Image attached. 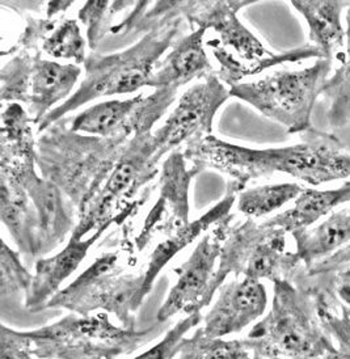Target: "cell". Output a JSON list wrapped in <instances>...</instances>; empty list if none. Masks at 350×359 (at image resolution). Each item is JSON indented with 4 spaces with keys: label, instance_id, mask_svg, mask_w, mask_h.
<instances>
[{
    "label": "cell",
    "instance_id": "1",
    "mask_svg": "<svg viewBox=\"0 0 350 359\" xmlns=\"http://www.w3.org/2000/svg\"><path fill=\"white\" fill-rule=\"evenodd\" d=\"M257 1H184L182 18L190 29L213 30L214 37L205 42L211 49L220 69L215 72L224 84L232 87L248 76L273 66L310 58L321 60V51L307 43L299 48L273 53L268 50L238 18V12Z\"/></svg>",
    "mask_w": 350,
    "mask_h": 359
},
{
    "label": "cell",
    "instance_id": "2",
    "mask_svg": "<svg viewBox=\"0 0 350 359\" xmlns=\"http://www.w3.org/2000/svg\"><path fill=\"white\" fill-rule=\"evenodd\" d=\"M67 123L69 120L58 121L41 133L37 168L66 194L78 215L100 190L130 140L86 135Z\"/></svg>",
    "mask_w": 350,
    "mask_h": 359
},
{
    "label": "cell",
    "instance_id": "3",
    "mask_svg": "<svg viewBox=\"0 0 350 359\" xmlns=\"http://www.w3.org/2000/svg\"><path fill=\"white\" fill-rule=\"evenodd\" d=\"M273 285L271 309L244 339L252 357L323 359L337 353L321 324L314 292L290 280H276Z\"/></svg>",
    "mask_w": 350,
    "mask_h": 359
},
{
    "label": "cell",
    "instance_id": "4",
    "mask_svg": "<svg viewBox=\"0 0 350 359\" xmlns=\"http://www.w3.org/2000/svg\"><path fill=\"white\" fill-rule=\"evenodd\" d=\"M181 19L146 33L126 50L101 55L90 53L84 62V78L69 100L63 101L37 125V134L65 118L81 105L100 97L129 95L149 87L151 76L166 51L176 42Z\"/></svg>",
    "mask_w": 350,
    "mask_h": 359
},
{
    "label": "cell",
    "instance_id": "5",
    "mask_svg": "<svg viewBox=\"0 0 350 359\" xmlns=\"http://www.w3.org/2000/svg\"><path fill=\"white\" fill-rule=\"evenodd\" d=\"M133 244L122 250L102 253L87 269L51 298L45 309H69L87 316L104 309L126 330H137V312L143 297L144 271H133Z\"/></svg>",
    "mask_w": 350,
    "mask_h": 359
},
{
    "label": "cell",
    "instance_id": "6",
    "mask_svg": "<svg viewBox=\"0 0 350 359\" xmlns=\"http://www.w3.org/2000/svg\"><path fill=\"white\" fill-rule=\"evenodd\" d=\"M300 142L288 147L234 151L231 165L244 182L285 173L311 187L350 177V152L335 134L311 128L300 134Z\"/></svg>",
    "mask_w": 350,
    "mask_h": 359
},
{
    "label": "cell",
    "instance_id": "7",
    "mask_svg": "<svg viewBox=\"0 0 350 359\" xmlns=\"http://www.w3.org/2000/svg\"><path fill=\"white\" fill-rule=\"evenodd\" d=\"M163 327L164 323H156L146 330H126L114 325L107 312L71 313L25 334L39 359H116L150 344Z\"/></svg>",
    "mask_w": 350,
    "mask_h": 359
},
{
    "label": "cell",
    "instance_id": "8",
    "mask_svg": "<svg viewBox=\"0 0 350 359\" xmlns=\"http://www.w3.org/2000/svg\"><path fill=\"white\" fill-rule=\"evenodd\" d=\"M286 232L271 227L265 220L247 219L231 224L220 252L218 268L208 292L210 304L214 295L231 274L255 280H291L303 266L295 252L288 250Z\"/></svg>",
    "mask_w": 350,
    "mask_h": 359
},
{
    "label": "cell",
    "instance_id": "9",
    "mask_svg": "<svg viewBox=\"0 0 350 359\" xmlns=\"http://www.w3.org/2000/svg\"><path fill=\"white\" fill-rule=\"evenodd\" d=\"M332 62L318 60L310 67L276 71L264 78L241 81L230 88L231 97L244 101L267 118L302 134L312 126V110L323 95Z\"/></svg>",
    "mask_w": 350,
    "mask_h": 359
},
{
    "label": "cell",
    "instance_id": "10",
    "mask_svg": "<svg viewBox=\"0 0 350 359\" xmlns=\"http://www.w3.org/2000/svg\"><path fill=\"white\" fill-rule=\"evenodd\" d=\"M152 133L131 138L100 190L78 212L72 239H86L96 231L107 232L112 224H123L138 210L134 198L158 175V167L152 164Z\"/></svg>",
    "mask_w": 350,
    "mask_h": 359
},
{
    "label": "cell",
    "instance_id": "11",
    "mask_svg": "<svg viewBox=\"0 0 350 359\" xmlns=\"http://www.w3.org/2000/svg\"><path fill=\"white\" fill-rule=\"evenodd\" d=\"M230 88L211 72L196 81L185 90L159 129L152 133L155 156L152 164L159 165L161 160L181 144L196 137L211 135L213 123L223 104L230 99Z\"/></svg>",
    "mask_w": 350,
    "mask_h": 359
},
{
    "label": "cell",
    "instance_id": "12",
    "mask_svg": "<svg viewBox=\"0 0 350 359\" xmlns=\"http://www.w3.org/2000/svg\"><path fill=\"white\" fill-rule=\"evenodd\" d=\"M179 90L158 88L149 95L108 100L92 105L71 120V129L100 138H134L152 133L155 123L170 109Z\"/></svg>",
    "mask_w": 350,
    "mask_h": 359
},
{
    "label": "cell",
    "instance_id": "13",
    "mask_svg": "<svg viewBox=\"0 0 350 359\" xmlns=\"http://www.w3.org/2000/svg\"><path fill=\"white\" fill-rule=\"evenodd\" d=\"M37 168V155L0 158V175L18 180L27 190L40 226L41 256L57 250L75 230V206Z\"/></svg>",
    "mask_w": 350,
    "mask_h": 359
},
{
    "label": "cell",
    "instance_id": "14",
    "mask_svg": "<svg viewBox=\"0 0 350 359\" xmlns=\"http://www.w3.org/2000/svg\"><path fill=\"white\" fill-rule=\"evenodd\" d=\"M232 219L234 215H229L217 223L202 236L189 259L173 270L177 280L158 311V323H167L179 313L191 315L201 312V309L209 306L208 292Z\"/></svg>",
    "mask_w": 350,
    "mask_h": 359
},
{
    "label": "cell",
    "instance_id": "15",
    "mask_svg": "<svg viewBox=\"0 0 350 359\" xmlns=\"http://www.w3.org/2000/svg\"><path fill=\"white\" fill-rule=\"evenodd\" d=\"M198 173L201 172L196 167H188V160L180 149L172 151L163 161L159 176V200L151 209L135 239V250H144L156 232H167L189 223L190 182Z\"/></svg>",
    "mask_w": 350,
    "mask_h": 359
},
{
    "label": "cell",
    "instance_id": "16",
    "mask_svg": "<svg viewBox=\"0 0 350 359\" xmlns=\"http://www.w3.org/2000/svg\"><path fill=\"white\" fill-rule=\"evenodd\" d=\"M268 306V294L261 280L234 277L218 290V298L203 319V332L214 339L239 333L261 318Z\"/></svg>",
    "mask_w": 350,
    "mask_h": 359
},
{
    "label": "cell",
    "instance_id": "17",
    "mask_svg": "<svg viewBox=\"0 0 350 359\" xmlns=\"http://www.w3.org/2000/svg\"><path fill=\"white\" fill-rule=\"evenodd\" d=\"M104 232L105 231H96L83 240L70 238L69 244L60 253L37 259L24 309L30 313L42 312L48 302L60 292L62 283L81 266L92 245L100 239Z\"/></svg>",
    "mask_w": 350,
    "mask_h": 359
},
{
    "label": "cell",
    "instance_id": "18",
    "mask_svg": "<svg viewBox=\"0 0 350 359\" xmlns=\"http://www.w3.org/2000/svg\"><path fill=\"white\" fill-rule=\"evenodd\" d=\"M239 191L231 184H227V189L223 198L217 202L210 210H208L198 219L189 222L188 224H182L167 231L164 233V239L151 252L147 261V266L144 270V283H143V297L146 298L154 287V283L172 259L179 255L181 250H185L193 241L205 235L210 227H214L220 220L230 215L231 209L236 202Z\"/></svg>",
    "mask_w": 350,
    "mask_h": 359
},
{
    "label": "cell",
    "instance_id": "19",
    "mask_svg": "<svg viewBox=\"0 0 350 359\" xmlns=\"http://www.w3.org/2000/svg\"><path fill=\"white\" fill-rule=\"evenodd\" d=\"M206 32L203 28H193L190 33L176 41L167 55L158 63L149 87L154 90H180L190 81L202 79L214 72L205 49Z\"/></svg>",
    "mask_w": 350,
    "mask_h": 359
},
{
    "label": "cell",
    "instance_id": "20",
    "mask_svg": "<svg viewBox=\"0 0 350 359\" xmlns=\"http://www.w3.org/2000/svg\"><path fill=\"white\" fill-rule=\"evenodd\" d=\"M0 217L19 252L27 259L41 256L40 226L34 206L18 180L0 175Z\"/></svg>",
    "mask_w": 350,
    "mask_h": 359
},
{
    "label": "cell",
    "instance_id": "21",
    "mask_svg": "<svg viewBox=\"0 0 350 359\" xmlns=\"http://www.w3.org/2000/svg\"><path fill=\"white\" fill-rule=\"evenodd\" d=\"M81 66L75 63L63 65L55 60H42L40 54L34 55L28 111L36 125H39L58 102L70 99L81 78Z\"/></svg>",
    "mask_w": 350,
    "mask_h": 359
},
{
    "label": "cell",
    "instance_id": "22",
    "mask_svg": "<svg viewBox=\"0 0 350 359\" xmlns=\"http://www.w3.org/2000/svg\"><path fill=\"white\" fill-rule=\"evenodd\" d=\"M291 6L307 22L310 43L321 51V60L340 63L346 46V30L341 24V13L350 8V1L294 0Z\"/></svg>",
    "mask_w": 350,
    "mask_h": 359
},
{
    "label": "cell",
    "instance_id": "23",
    "mask_svg": "<svg viewBox=\"0 0 350 359\" xmlns=\"http://www.w3.org/2000/svg\"><path fill=\"white\" fill-rule=\"evenodd\" d=\"M304 269L350 245V202L335 210L316 227L291 233Z\"/></svg>",
    "mask_w": 350,
    "mask_h": 359
},
{
    "label": "cell",
    "instance_id": "24",
    "mask_svg": "<svg viewBox=\"0 0 350 359\" xmlns=\"http://www.w3.org/2000/svg\"><path fill=\"white\" fill-rule=\"evenodd\" d=\"M350 202V181L340 188L328 190L303 189L290 209L265 220L271 227L286 233L312 227L323 217Z\"/></svg>",
    "mask_w": 350,
    "mask_h": 359
},
{
    "label": "cell",
    "instance_id": "25",
    "mask_svg": "<svg viewBox=\"0 0 350 359\" xmlns=\"http://www.w3.org/2000/svg\"><path fill=\"white\" fill-rule=\"evenodd\" d=\"M346 46L344 58L333 75L325 81L323 96L330 100L327 118L332 129H342L350 123V8L346 16Z\"/></svg>",
    "mask_w": 350,
    "mask_h": 359
},
{
    "label": "cell",
    "instance_id": "26",
    "mask_svg": "<svg viewBox=\"0 0 350 359\" xmlns=\"http://www.w3.org/2000/svg\"><path fill=\"white\" fill-rule=\"evenodd\" d=\"M303 188L297 182L270 184L250 189H244L238 194L236 205L243 215L250 219H259L270 212L299 197Z\"/></svg>",
    "mask_w": 350,
    "mask_h": 359
},
{
    "label": "cell",
    "instance_id": "27",
    "mask_svg": "<svg viewBox=\"0 0 350 359\" xmlns=\"http://www.w3.org/2000/svg\"><path fill=\"white\" fill-rule=\"evenodd\" d=\"M33 276L22 265L20 255L1 240L0 250V299L3 313L11 307L20 306L21 298H27Z\"/></svg>",
    "mask_w": 350,
    "mask_h": 359
},
{
    "label": "cell",
    "instance_id": "28",
    "mask_svg": "<svg viewBox=\"0 0 350 359\" xmlns=\"http://www.w3.org/2000/svg\"><path fill=\"white\" fill-rule=\"evenodd\" d=\"M252 353L244 339H222L209 337L198 328L181 345L177 359H250Z\"/></svg>",
    "mask_w": 350,
    "mask_h": 359
},
{
    "label": "cell",
    "instance_id": "29",
    "mask_svg": "<svg viewBox=\"0 0 350 359\" xmlns=\"http://www.w3.org/2000/svg\"><path fill=\"white\" fill-rule=\"evenodd\" d=\"M298 286V285H297ZM310 289L318 304V313L324 330L330 333L332 339L336 341V346L346 358L350 359V309L341 303L335 295L327 291L315 289L310 286H302Z\"/></svg>",
    "mask_w": 350,
    "mask_h": 359
},
{
    "label": "cell",
    "instance_id": "30",
    "mask_svg": "<svg viewBox=\"0 0 350 359\" xmlns=\"http://www.w3.org/2000/svg\"><path fill=\"white\" fill-rule=\"evenodd\" d=\"M88 41L81 34L78 21L65 19L58 22L55 29L43 40L41 48L55 60H72L81 66L88 58L87 54Z\"/></svg>",
    "mask_w": 350,
    "mask_h": 359
},
{
    "label": "cell",
    "instance_id": "31",
    "mask_svg": "<svg viewBox=\"0 0 350 359\" xmlns=\"http://www.w3.org/2000/svg\"><path fill=\"white\" fill-rule=\"evenodd\" d=\"M34 55L29 51H20L6 63L0 71L1 80V102L8 104H29L30 83L33 74Z\"/></svg>",
    "mask_w": 350,
    "mask_h": 359
},
{
    "label": "cell",
    "instance_id": "32",
    "mask_svg": "<svg viewBox=\"0 0 350 359\" xmlns=\"http://www.w3.org/2000/svg\"><path fill=\"white\" fill-rule=\"evenodd\" d=\"M135 1H86L79 10V20L87 27V41L90 50H96L99 42L112 28V18L114 13L133 8Z\"/></svg>",
    "mask_w": 350,
    "mask_h": 359
},
{
    "label": "cell",
    "instance_id": "33",
    "mask_svg": "<svg viewBox=\"0 0 350 359\" xmlns=\"http://www.w3.org/2000/svg\"><path fill=\"white\" fill-rule=\"evenodd\" d=\"M201 320V312L187 315V318L180 320L175 327H172L155 346L134 359H175L179 357L181 345L185 341L187 333L196 325H198Z\"/></svg>",
    "mask_w": 350,
    "mask_h": 359
},
{
    "label": "cell",
    "instance_id": "34",
    "mask_svg": "<svg viewBox=\"0 0 350 359\" xmlns=\"http://www.w3.org/2000/svg\"><path fill=\"white\" fill-rule=\"evenodd\" d=\"M298 286H310L315 289L327 291L335 295L341 303L350 307V268L340 270L327 278H310L303 273V268L294 276L291 280Z\"/></svg>",
    "mask_w": 350,
    "mask_h": 359
},
{
    "label": "cell",
    "instance_id": "35",
    "mask_svg": "<svg viewBox=\"0 0 350 359\" xmlns=\"http://www.w3.org/2000/svg\"><path fill=\"white\" fill-rule=\"evenodd\" d=\"M32 345L25 332L8 328L1 324L0 327V358L33 359Z\"/></svg>",
    "mask_w": 350,
    "mask_h": 359
},
{
    "label": "cell",
    "instance_id": "36",
    "mask_svg": "<svg viewBox=\"0 0 350 359\" xmlns=\"http://www.w3.org/2000/svg\"><path fill=\"white\" fill-rule=\"evenodd\" d=\"M74 4V1H48L46 4V19L53 20L55 16L65 13Z\"/></svg>",
    "mask_w": 350,
    "mask_h": 359
},
{
    "label": "cell",
    "instance_id": "37",
    "mask_svg": "<svg viewBox=\"0 0 350 359\" xmlns=\"http://www.w3.org/2000/svg\"><path fill=\"white\" fill-rule=\"evenodd\" d=\"M323 359H349L346 358L344 354H341L340 351H337V353H333V354H330V355H327L325 358Z\"/></svg>",
    "mask_w": 350,
    "mask_h": 359
},
{
    "label": "cell",
    "instance_id": "38",
    "mask_svg": "<svg viewBox=\"0 0 350 359\" xmlns=\"http://www.w3.org/2000/svg\"><path fill=\"white\" fill-rule=\"evenodd\" d=\"M250 359H268V358H257V357H252Z\"/></svg>",
    "mask_w": 350,
    "mask_h": 359
}]
</instances>
